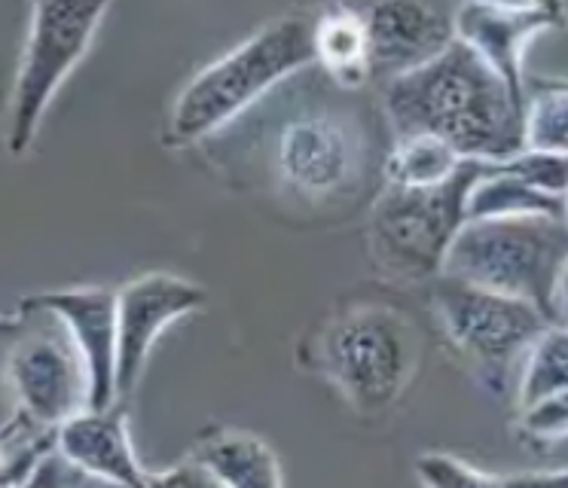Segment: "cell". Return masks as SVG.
<instances>
[{
	"mask_svg": "<svg viewBox=\"0 0 568 488\" xmlns=\"http://www.w3.org/2000/svg\"><path fill=\"white\" fill-rule=\"evenodd\" d=\"M358 165V144L346 122L312 110L287 120L275 144V169L294 193L324 199L346 190Z\"/></svg>",
	"mask_w": 568,
	"mask_h": 488,
	"instance_id": "11",
	"label": "cell"
},
{
	"mask_svg": "<svg viewBox=\"0 0 568 488\" xmlns=\"http://www.w3.org/2000/svg\"><path fill=\"white\" fill-rule=\"evenodd\" d=\"M312 43H315V61L324 64L339 85L358 89L371 80L367 28L358 10L334 7L324 12L318 22H312Z\"/></svg>",
	"mask_w": 568,
	"mask_h": 488,
	"instance_id": "16",
	"label": "cell"
},
{
	"mask_svg": "<svg viewBox=\"0 0 568 488\" xmlns=\"http://www.w3.org/2000/svg\"><path fill=\"white\" fill-rule=\"evenodd\" d=\"M419 364V336L407 317L383 305L339 315L322 336V369L358 413H385Z\"/></svg>",
	"mask_w": 568,
	"mask_h": 488,
	"instance_id": "5",
	"label": "cell"
},
{
	"mask_svg": "<svg viewBox=\"0 0 568 488\" xmlns=\"http://www.w3.org/2000/svg\"><path fill=\"white\" fill-rule=\"evenodd\" d=\"M519 427L531 439L568 437V388L519 406Z\"/></svg>",
	"mask_w": 568,
	"mask_h": 488,
	"instance_id": "23",
	"label": "cell"
},
{
	"mask_svg": "<svg viewBox=\"0 0 568 488\" xmlns=\"http://www.w3.org/2000/svg\"><path fill=\"white\" fill-rule=\"evenodd\" d=\"M434 308L458 354L480 366L486 382L501 376L519 357H526L531 342L550 327L538 305L510 293L489 291L453 275H434Z\"/></svg>",
	"mask_w": 568,
	"mask_h": 488,
	"instance_id": "7",
	"label": "cell"
},
{
	"mask_svg": "<svg viewBox=\"0 0 568 488\" xmlns=\"http://www.w3.org/2000/svg\"><path fill=\"white\" fill-rule=\"evenodd\" d=\"M501 169L517 174L523 181H529L531 186H538L544 193L568 195V156L566 153H547V150H531L523 146L519 153L507 156L498 162Z\"/></svg>",
	"mask_w": 568,
	"mask_h": 488,
	"instance_id": "22",
	"label": "cell"
},
{
	"mask_svg": "<svg viewBox=\"0 0 568 488\" xmlns=\"http://www.w3.org/2000/svg\"><path fill=\"white\" fill-rule=\"evenodd\" d=\"M47 327H34L16 342L7 373L22 415L55 430L71 415L89 409V376L71 333L55 315L47 312Z\"/></svg>",
	"mask_w": 568,
	"mask_h": 488,
	"instance_id": "8",
	"label": "cell"
},
{
	"mask_svg": "<svg viewBox=\"0 0 568 488\" xmlns=\"http://www.w3.org/2000/svg\"><path fill=\"white\" fill-rule=\"evenodd\" d=\"M453 12L440 0H373L364 16L371 80H395L440 55L456 40Z\"/></svg>",
	"mask_w": 568,
	"mask_h": 488,
	"instance_id": "10",
	"label": "cell"
},
{
	"mask_svg": "<svg viewBox=\"0 0 568 488\" xmlns=\"http://www.w3.org/2000/svg\"><path fill=\"white\" fill-rule=\"evenodd\" d=\"M89 482H99L95 476H89L80 464H74L64 455L55 443L50 449H43L31 464V470L22 476V486H50V488H64V486H89Z\"/></svg>",
	"mask_w": 568,
	"mask_h": 488,
	"instance_id": "24",
	"label": "cell"
},
{
	"mask_svg": "<svg viewBox=\"0 0 568 488\" xmlns=\"http://www.w3.org/2000/svg\"><path fill=\"white\" fill-rule=\"evenodd\" d=\"M190 458L199 461L217 486L230 488H278L282 467L275 451L245 430H214L196 443Z\"/></svg>",
	"mask_w": 568,
	"mask_h": 488,
	"instance_id": "15",
	"label": "cell"
},
{
	"mask_svg": "<svg viewBox=\"0 0 568 488\" xmlns=\"http://www.w3.org/2000/svg\"><path fill=\"white\" fill-rule=\"evenodd\" d=\"M383 104L395 134H434L462 159L501 162L526 146V98L458 37L422 68L388 80Z\"/></svg>",
	"mask_w": 568,
	"mask_h": 488,
	"instance_id": "1",
	"label": "cell"
},
{
	"mask_svg": "<svg viewBox=\"0 0 568 488\" xmlns=\"http://www.w3.org/2000/svg\"><path fill=\"white\" fill-rule=\"evenodd\" d=\"M535 7H541V10L554 12L559 22H566V0H529Z\"/></svg>",
	"mask_w": 568,
	"mask_h": 488,
	"instance_id": "26",
	"label": "cell"
},
{
	"mask_svg": "<svg viewBox=\"0 0 568 488\" xmlns=\"http://www.w3.org/2000/svg\"><path fill=\"white\" fill-rule=\"evenodd\" d=\"M568 388V327L550 324L531 342L519 382V406Z\"/></svg>",
	"mask_w": 568,
	"mask_h": 488,
	"instance_id": "20",
	"label": "cell"
},
{
	"mask_svg": "<svg viewBox=\"0 0 568 488\" xmlns=\"http://www.w3.org/2000/svg\"><path fill=\"white\" fill-rule=\"evenodd\" d=\"M416 476L434 488H493L505 486V476L486 474L477 464L462 461L446 451H425L416 458Z\"/></svg>",
	"mask_w": 568,
	"mask_h": 488,
	"instance_id": "21",
	"label": "cell"
},
{
	"mask_svg": "<svg viewBox=\"0 0 568 488\" xmlns=\"http://www.w3.org/2000/svg\"><path fill=\"white\" fill-rule=\"evenodd\" d=\"M205 303V287L169 272H150L116 291V400L138 388L162 333Z\"/></svg>",
	"mask_w": 568,
	"mask_h": 488,
	"instance_id": "9",
	"label": "cell"
},
{
	"mask_svg": "<svg viewBox=\"0 0 568 488\" xmlns=\"http://www.w3.org/2000/svg\"><path fill=\"white\" fill-rule=\"evenodd\" d=\"M19 308H43L64 324L87 364L89 409H108L116 400V291L71 287L34 293Z\"/></svg>",
	"mask_w": 568,
	"mask_h": 488,
	"instance_id": "12",
	"label": "cell"
},
{
	"mask_svg": "<svg viewBox=\"0 0 568 488\" xmlns=\"http://www.w3.org/2000/svg\"><path fill=\"white\" fill-rule=\"evenodd\" d=\"M554 324L568 327V260H566V266H562V272H559V281H556Z\"/></svg>",
	"mask_w": 568,
	"mask_h": 488,
	"instance_id": "25",
	"label": "cell"
},
{
	"mask_svg": "<svg viewBox=\"0 0 568 488\" xmlns=\"http://www.w3.org/2000/svg\"><path fill=\"white\" fill-rule=\"evenodd\" d=\"M55 446L99 482L129 488L148 486V474L141 470L132 449L129 421L116 403L108 409H83L71 415L55 427Z\"/></svg>",
	"mask_w": 568,
	"mask_h": 488,
	"instance_id": "14",
	"label": "cell"
},
{
	"mask_svg": "<svg viewBox=\"0 0 568 488\" xmlns=\"http://www.w3.org/2000/svg\"><path fill=\"white\" fill-rule=\"evenodd\" d=\"M0 467H3V446H0Z\"/></svg>",
	"mask_w": 568,
	"mask_h": 488,
	"instance_id": "27",
	"label": "cell"
},
{
	"mask_svg": "<svg viewBox=\"0 0 568 488\" xmlns=\"http://www.w3.org/2000/svg\"><path fill=\"white\" fill-rule=\"evenodd\" d=\"M483 169V159H462V165L434 186L385 183L371 217L376 260L407 278L440 275L449 244L468 220L470 186Z\"/></svg>",
	"mask_w": 568,
	"mask_h": 488,
	"instance_id": "4",
	"label": "cell"
},
{
	"mask_svg": "<svg viewBox=\"0 0 568 488\" xmlns=\"http://www.w3.org/2000/svg\"><path fill=\"white\" fill-rule=\"evenodd\" d=\"M315 64L312 22L287 16L242 40L181 89L172 110V138L193 144L242 116L272 85Z\"/></svg>",
	"mask_w": 568,
	"mask_h": 488,
	"instance_id": "2",
	"label": "cell"
},
{
	"mask_svg": "<svg viewBox=\"0 0 568 488\" xmlns=\"http://www.w3.org/2000/svg\"><path fill=\"white\" fill-rule=\"evenodd\" d=\"M526 146L568 156V80L526 77Z\"/></svg>",
	"mask_w": 568,
	"mask_h": 488,
	"instance_id": "19",
	"label": "cell"
},
{
	"mask_svg": "<svg viewBox=\"0 0 568 488\" xmlns=\"http://www.w3.org/2000/svg\"><path fill=\"white\" fill-rule=\"evenodd\" d=\"M456 37L480 55L514 92L526 98L523 59L538 34L562 28L554 12L535 3H507V0H462L453 12Z\"/></svg>",
	"mask_w": 568,
	"mask_h": 488,
	"instance_id": "13",
	"label": "cell"
},
{
	"mask_svg": "<svg viewBox=\"0 0 568 488\" xmlns=\"http://www.w3.org/2000/svg\"><path fill=\"white\" fill-rule=\"evenodd\" d=\"M462 165L453 146L434 134H397L385 156V183L392 186H434Z\"/></svg>",
	"mask_w": 568,
	"mask_h": 488,
	"instance_id": "18",
	"label": "cell"
},
{
	"mask_svg": "<svg viewBox=\"0 0 568 488\" xmlns=\"http://www.w3.org/2000/svg\"><path fill=\"white\" fill-rule=\"evenodd\" d=\"M566 223H568V195H566Z\"/></svg>",
	"mask_w": 568,
	"mask_h": 488,
	"instance_id": "28",
	"label": "cell"
},
{
	"mask_svg": "<svg viewBox=\"0 0 568 488\" xmlns=\"http://www.w3.org/2000/svg\"><path fill=\"white\" fill-rule=\"evenodd\" d=\"M0 324H3V315H0Z\"/></svg>",
	"mask_w": 568,
	"mask_h": 488,
	"instance_id": "29",
	"label": "cell"
},
{
	"mask_svg": "<svg viewBox=\"0 0 568 488\" xmlns=\"http://www.w3.org/2000/svg\"><path fill=\"white\" fill-rule=\"evenodd\" d=\"M566 260V217H483L465 220L449 244L440 275L529 299L554 324L556 281Z\"/></svg>",
	"mask_w": 568,
	"mask_h": 488,
	"instance_id": "3",
	"label": "cell"
},
{
	"mask_svg": "<svg viewBox=\"0 0 568 488\" xmlns=\"http://www.w3.org/2000/svg\"><path fill=\"white\" fill-rule=\"evenodd\" d=\"M523 214H547L566 217V199L544 193L529 181L505 171L498 162H486V169L470 186L468 220L483 217H523Z\"/></svg>",
	"mask_w": 568,
	"mask_h": 488,
	"instance_id": "17",
	"label": "cell"
},
{
	"mask_svg": "<svg viewBox=\"0 0 568 488\" xmlns=\"http://www.w3.org/2000/svg\"><path fill=\"white\" fill-rule=\"evenodd\" d=\"M111 0H34L7 113V153L22 156L59 85L87 55Z\"/></svg>",
	"mask_w": 568,
	"mask_h": 488,
	"instance_id": "6",
	"label": "cell"
}]
</instances>
